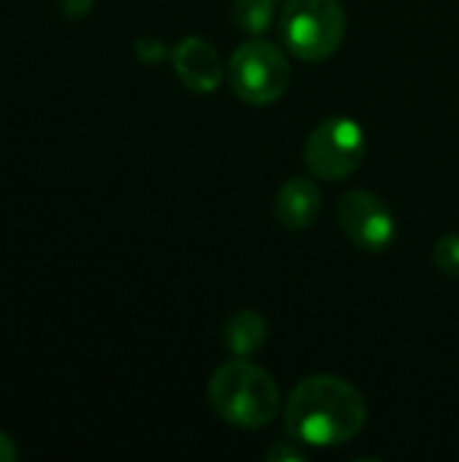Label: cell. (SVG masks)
Wrapping results in <instances>:
<instances>
[{
    "label": "cell",
    "mask_w": 459,
    "mask_h": 462,
    "mask_svg": "<svg viewBox=\"0 0 459 462\" xmlns=\"http://www.w3.org/2000/svg\"><path fill=\"white\" fill-rule=\"evenodd\" d=\"M287 51L306 62L330 60L346 38V11L338 0H287L279 19Z\"/></svg>",
    "instance_id": "cell-3"
},
{
    "label": "cell",
    "mask_w": 459,
    "mask_h": 462,
    "mask_svg": "<svg viewBox=\"0 0 459 462\" xmlns=\"http://www.w3.org/2000/svg\"><path fill=\"white\" fill-rule=\"evenodd\" d=\"M279 0H235L233 3V24L252 38H260L271 30L276 19Z\"/></svg>",
    "instance_id": "cell-10"
},
{
    "label": "cell",
    "mask_w": 459,
    "mask_h": 462,
    "mask_svg": "<svg viewBox=\"0 0 459 462\" xmlns=\"http://www.w3.org/2000/svg\"><path fill=\"white\" fill-rule=\"evenodd\" d=\"M170 60H173V70H176L179 81L195 95L214 92L225 79L222 57L214 49V43H208L206 38L189 35V38L179 41L176 49L170 51Z\"/></svg>",
    "instance_id": "cell-7"
},
{
    "label": "cell",
    "mask_w": 459,
    "mask_h": 462,
    "mask_svg": "<svg viewBox=\"0 0 459 462\" xmlns=\"http://www.w3.org/2000/svg\"><path fill=\"white\" fill-rule=\"evenodd\" d=\"M19 460V447H16V441L8 436V433H3L0 430V462H16Z\"/></svg>",
    "instance_id": "cell-15"
},
{
    "label": "cell",
    "mask_w": 459,
    "mask_h": 462,
    "mask_svg": "<svg viewBox=\"0 0 459 462\" xmlns=\"http://www.w3.org/2000/svg\"><path fill=\"white\" fill-rule=\"evenodd\" d=\"M295 444H300V441H295V439H289L287 441V447L284 444H276L271 452H268V460H303V452L300 449H292Z\"/></svg>",
    "instance_id": "cell-13"
},
{
    "label": "cell",
    "mask_w": 459,
    "mask_h": 462,
    "mask_svg": "<svg viewBox=\"0 0 459 462\" xmlns=\"http://www.w3.org/2000/svg\"><path fill=\"white\" fill-rule=\"evenodd\" d=\"M365 422L368 403L363 393L333 374H314L303 379L284 406L287 436L303 447H341L357 439Z\"/></svg>",
    "instance_id": "cell-1"
},
{
    "label": "cell",
    "mask_w": 459,
    "mask_h": 462,
    "mask_svg": "<svg viewBox=\"0 0 459 462\" xmlns=\"http://www.w3.org/2000/svg\"><path fill=\"white\" fill-rule=\"evenodd\" d=\"M289 73L287 54L262 35L241 43L227 65V79L235 97L249 106L276 103L289 87Z\"/></svg>",
    "instance_id": "cell-4"
},
{
    "label": "cell",
    "mask_w": 459,
    "mask_h": 462,
    "mask_svg": "<svg viewBox=\"0 0 459 462\" xmlns=\"http://www.w3.org/2000/svg\"><path fill=\"white\" fill-rule=\"evenodd\" d=\"M322 214V192L317 181L295 176L281 184L276 195V219L287 230H308Z\"/></svg>",
    "instance_id": "cell-8"
},
{
    "label": "cell",
    "mask_w": 459,
    "mask_h": 462,
    "mask_svg": "<svg viewBox=\"0 0 459 462\" xmlns=\"http://www.w3.org/2000/svg\"><path fill=\"white\" fill-rule=\"evenodd\" d=\"M208 403L222 422L241 430H260L279 417L281 390L265 368L235 357L214 371Z\"/></svg>",
    "instance_id": "cell-2"
},
{
    "label": "cell",
    "mask_w": 459,
    "mask_h": 462,
    "mask_svg": "<svg viewBox=\"0 0 459 462\" xmlns=\"http://www.w3.org/2000/svg\"><path fill=\"white\" fill-rule=\"evenodd\" d=\"M368 143L363 127L349 116L322 119L306 138L303 157L308 171L322 181H341L360 171Z\"/></svg>",
    "instance_id": "cell-5"
},
{
    "label": "cell",
    "mask_w": 459,
    "mask_h": 462,
    "mask_svg": "<svg viewBox=\"0 0 459 462\" xmlns=\"http://www.w3.org/2000/svg\"><path fill=\"white\" fill-rule=\"evenodd\" d=\"M92 3L95 0H60V8L68 19H78L92 11Z\"/></svg>",
    "instance_id": "cell-14"
},
{
    "label": "cell",
    "mask_w": 459,
    "mask_h": 462,
    "mask_svg": "<svg viewBox=\"0 0 459 462\" xmlns=\"http://www.w3.org/2000/svg\"><path fill=\"white\" fill-rule=\"evenodd\" d=\"M433 263L436 268L449 276V279H459V233H449L444 238L436 241L433 246Z\"/></svg>",
    "instance_id": "cell-11"
},
{
    "label": "cell",
    "mask_w": 459,
    "mask_h": 462,
    "mask_svg": "<svg viewBox=\"0 0 459 462\" xmlns=\"http://www.w3.org/2000/svg\"><path fill=\"white\" fill-rule=\"evenodd\" d=\"M138 57L146 60V62H160L165 57V46L160 41L143 38V41H138Z\"/></svg>",
    "instance_id": "cell-12"
},
{
    "label": "cell",
    "mask_w": 459,
    "mask_h": 462,
    "mask_svg": "<svg viewBox=\"0 0 459 462\" xmlns=\"http://www.w3.org/2000/svg\"><path fill=\"white\" fill-rule=\"evenodd\" d=\"M265 338H268V322L254 309L235 311L222 328V341L235 357H252L265 344Z\"/></svg>",
    "instance_id": "cell-9"
},
{
    "label": "cell",
    "mask_w": 459,
    "mask_h": 462,
    "mask_svg": "<svg viewBox=\"0 0 459 462\" xmlns=\"http://www.w3.org/2000/svg\"><path fill=\"white\" fill-rule=\"evenodd\" d=\"M338 225L363 252H384L395 241V217L387 203L368 189H349L338 200Z\"/></svg>",
    "instance_id": "cell-6"
}]
</instances>
